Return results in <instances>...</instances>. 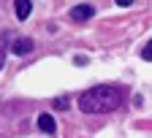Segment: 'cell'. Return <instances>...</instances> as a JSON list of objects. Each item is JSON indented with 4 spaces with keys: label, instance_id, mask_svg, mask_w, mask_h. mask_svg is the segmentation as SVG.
Listing matches in <instances>:
<instances>
[{
    "label": "cell",
    "instance_id": "7",
    "mask_svg": "<svg viewBox=\"0 0 152 138\" xmlns=\"http://www.w3.org/2000/svg\"><path fill=\"white\" fill-rule=\"evenodd\" d=\"M54 108H68V100H65V97H57V100H54Z\"/></svg>",
    "mask_w": 152,
    "mask_h": 138
},
{
    "label": "cell",
    "instance_id": "2",
    "mask_svg": "<svg viewBox=\"0 0 152 138\" xmlns=\"http://www.w3.org/2000/svg\"><path fill=\"white\" fill-rule=\"evenodd\" d=\"M92 14H95V8H92V6H87V3L71 8V19H76V22H87V19H92Z\"/></svg>",
    "mask_w": 152,
    "mask_h": 138
},
{
    "label": "cell",
    "instance_id": "3",
    "mask_svg": "<svg viewBox=\"0 0 152 138\" xmlns=\"http://www.w3.org/2000/svg\"><path fill=\"white\" fill-rule=\"evenodd\" d=\"M14 8H16V19L19 22H25V19L33 14V3L30 0H14Z\"/></svg>",
    "mask_w": 152,
    "mask_h": 138
},
{
    "label": "cell",
    "instance_id": "9",
    "mask_svg": "<svg viewBox=\"0 0 152 138\" xmlns=\"http://www.w3.org/2000/svg\"><path fill=\"white\" fill-rule=\"evenodd\" d=\"M0 65H3V57H0Z\"/></svg>",
    "mask_w": 152,
    "mask_h": 138
},
{
    "label": "cell",
    "instance_id": "5",
    "mask_svg": "<svg viewBox=\"0 0 152 138\" xmlns=\"http://www.w3.org/2000/svg\"><path fill=\"white\" fill-rule=\"evenodd\" d=\"M33 49V41H30V38H16V41L11 44V52L14 54H27Z\"/></svg>",
    "mask_w": 152,
    "mask_h": 138
},
{
    "label": "cell",
    "instance_id": "1",
    "mask_svg": "<svg viewBox=\"0 0 152 138\" xmlns=\"http://www.w3.org/2000/svg\"><path fill=\"white\" fill-rule=\"evenodd\" d=\"M122 87H111V84H101V87H92L87 92H82L79 97V108L84 114H109L114 108H120L122 103Z\"/></svg>",
    "mask_w": 152,
    "mask_h": 138
},
{
    "label": "cell",
    "instance_id": "4",
    "mask_svg": "<svg viewBox=\"0 0 152 138\" xmlns=\"http://www.w3.org/2000/svg\"><path fill=\"white\" fill-rule=\"evenodd\" d=\"M38 127H41L44 133L52 135V133L57 130V122H54V116H52V114H41V116H38Z\"/></svg>",
    "mask_w": 152,
    "mask_h": 138
},
{
    "label": "cell",
    "instance_id": "6",
    "mask_svg": "<svg viewBox=\"0 0 152 138\" xmlns=\"http://www.w3.org/2000/svg\"><path fill=\"white\" fill-rule=\"evenodd\" d=\"M141 57H144V60H147V62H152V38H149V41H147V46H144V52H141Z\"/></svg>",
    "mask_w": 152,
    "mask_h": 138
},
{
    "label": "cell",
    "instance_id": "8",
    "mask_svg": "<svg viewBox=\"0 0 152 138\" xmlns=\"http://www.w3.org/2000/svg\"><path fill=\"white\" fill-rule=\"evenodd\" d=\"M130 3H133V0H117V6H122V8H128Z\"/></svg>",
    "mask_w": 152,
    "mask_h": 138
}]
</instances>
